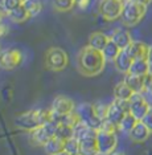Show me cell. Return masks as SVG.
Masks as SVG:
<instances>
[{"mask_svg":"<svg viewBox=\"0 0 152 155\" xmlns=\"http://www.w3.org/2000/svg\"><path fill=\"white\" fill-rule=\"evenodd\" d=\"M8 17L12 20L13 23H24L29 19V13H28L27 8L24 7V4H20L19 7H16L15 9H12L8 13Z\"/></svg>","mask_w":152,"mask_h":155,"instance_id":"24","label":"cell"},{"mask_svg":"<svg viewBox=\"0 0 152 155\" xmlns=\"http://www.w3.org/2000/svg\"><path fill=\"white\" fill-rule=\"evenodd\" d=\"M125 82L131 87V90L134 93H142L144 94V89H146V86H144V76H135V74H130V73H127L125 74Z\"/></svg>","mask_w":152,"mask_h":155,"instance_id":"18","label":"cell"},{"mask_svg":"<svg viewBox=\"0 0 152 155\" xmlns=\"http://www.w3.org/2000/svg\"><path fill=\"white\" fill-rule=\"evenodd\" d=\"M0 52H2V51H0Z\"/></svg>","mask_w":152,"mask_h":155,"instance_id":"44","label":"cell"},{"mask_svg":"<svg viewBox=\"0 0 152 155\" xmlns=\"http://www.w3.org/2000/svg\"><path fill=\"white\" fill-rule=\"evenodd\" d=\"M146 60L148 61V64L152 68V45H148V52H147V57Z\"/></svg>","mask_w":152,"mask_h":155,"instance_id":"36","label":"cell"},{"mask_svg":"<svg viewBox=\"0 0 152 155\" xmlns=\"http://www.w3.org/2000/svg\"><path fill=\"white\" fill-rule=\"evenodd\" d=\"M151 105L147 97L142 93H134V96L130 100V113L135 117L137 121H142L146 117V114L150 110Z\"/></svg>","mask_w":152,"mask_h":155,"instance_id":"11","label":"cell"},{"mask_svg":"<svg viewBox=\"0 0 152 155\" xmlns=\"http://www.w3.org/2000/svg\"><path fill=\"white\" fill-rule=\"evenodd\" d=\"M66 153L72 154V155H78V151H79V142L77 138H69L65 140V149Z\"/></svg>","mask_w":152,"mask_h":155,"instance_id":"29","label":"cell"},{"mask_svg":"<svg viewBox=\"0 0 152 155\" xmlns=\"http://www.w3.org/2000/svg\"><path fill=\"white\" fill-rule=\"evenodd\" d=\"M76 5L74 0H53V7L58 12H68Z\"/></svg>","mask_w":152,"mask_h":155,"instance_id":"28","label":"cell"},{"mask_svg":"<svg viewBox=\"0 0 152 155\" xmlns=\"http://www.w3.org/2000/svg\"><path fill=\"white\" fill-rule=\"evenodd\" d=\"M5 13H3V12H0V23H2V20H3V16H4Z\"/></svg>","mask_w":152,"mask_h":155,"instance_id":"41","label":"cell"},{"mask_svg":"<svg viewBox=\"0 0 152 155\" xmlns=\"http://www.w3.org/2000/svg\"><path fill=\"white\" fill-rule=\"evenodd\" d=\"M147 12V7L143 4L134 2V0H126L123 3V11L121 15V20L126 27H135L136 24L142 21Z\"/></svg>","mask_w":152,"mask_h":155,"instance_id":"3","label":"cell"},{"mask_svg":"<svg viewBox=\"0 0 152 155\" xmlns=\"http://www.w3.org/2000/svg\"><path fill=\"white\" fill-rule=\"evenodd\" d=\"M23 62V53L16 48H8L0 52V68L4 70H15Z\"/></svg>","mask_w":152,"mask_h":155,"instance_id":"9","label":"cell"},{"mask_svg":"<svg viewBox=\"0 0 152 155\" xmlns=\"http://www.w3.org/2000/svg\"><path fill=\"white\" fill-rule=\"evenodd\" d=\"M106 60L101 51L89 47H83L77 54V68L79 73L86 77H94L103 72Z\"/></svg>","mask_w":152,"mask_h":155,"instance_id":"1","label":"cell"},{"mask_svg":"<svg viewBox=\"0 0 152 155\" xmlns=\"http://www.w3.org/2000/svg\"><path fill=\"white\" fill-rule=\"evenodd\" d=\"M56 155H72V154H69V153H66L65 150L61 151V153H58V154H56Z\"/></svg>","mask_w":152,"mask_h":155,"instance_id":"40","label":"cell"},{"mask_svg":"<svg viewBox=\"0 0 152 155\" xmlns=\"http://www.w3.org/2000/svg\"><path fill=\"white\" fill-rule=\"evenodd\" d=\"M79 151L78 155H99V150H98L97 144V133L93 135L85 137V138L79 139Z\"/></svg>","mask_w":152,"mask_h":155,"instance_id":"13","label":"cell"},{"mask_svg":"<svg viewBox=\"0 0 152 155\" xmlns=\"http://www.w3.org/2000/svg\"><path fill=\"white\" fill-rule=\"evenodd\" d=\"M132 61L134 60L127 54L126 51H121L119 56L115 58V61H114L115 69L118 70V72L123 73V74H127V73L130 72V68H131V65H132Z\"/></svg>","mask_w":152,"mask_h":155,"instance_id":"19","label":"cell"},{"mask_svg":"<svg viewBox=\"0 0 152 155\" xmlns=\"http://www.w3.org/2000/svg\"><path fill=\"white\" fill-rule=\"evenodd\" d=\"M23 4L27 8V11H28V13H29L31 17L37 16L38 13L42 11V3L40 2V0H25Z\"/></svg>","mask_w":152,"mask_h":155,"instance_id":"26","label":"cell"},{"mask_svg":"<svg viewBox=\"0 0 152 155\" xmlns=\"http://www.w3.org/2000/svg\"><path fill=\"white\" fill-rule=\"evenodd\" d=\"M57 126H58V122H56L54 119H53V121L47 123V125L40 126V127L32 130V131L29 133L31 134V140L34 144H37V146H44L50 138L56 137Z\"/></svg>","mask_w":152,"mask_h":155,"instance_id":"8","label":"cell"},{"mask_svg":"<svg viewBox=\"0 0 152 155\" xmlns=\"http://www.w3.org/2000/svg\"><path fill=\"white\" fill-rule=\"evenodd\" d=\"M53 121V113L50 109H33L21 113L15 118V126L20 130L31 133L32 130L44 126Z\"/></svg>","mask_w":152,"mask_h":155,"instance_id":"2","label":"cell"},{"mask_svg":"<svg viewBox=\"0 0 152 155\" xmlns=\"http://www.w3.org/2000/svg\"><path fill=\"white\" fill-rule=\"evenodd\" d=\"M123 51H126L127 54H128L132 60L146 58L147 57V52H148V45L146 43H143V41L132 40V43L130 44L126 49H123Z\"/></svg>","mask_w":152,"mask_h":155,"instance_id":"14","label":"cell"},{"mask_svg":"<svg viewBox=\"0 0 152 155\" xmlns=\"http://www.w3.org/2000/svg\"><path fill=\"white\" fill-rule=\"evenodd\" d=\"M142 122L147 126L148 130H150V131L152 133V106L150 107V110H148V113L146 114V117L142 119Z\"/></svg>","mask_w":152,"mask_h":155,"instance_id":"33","label":"cell"},{"mask_svg":"<svg viewBox=\"0 0 152 155\" xmlns=\"http://www.w3.org/2000/svg\"><path fill=\"white\" fill-rule=\"evenodd\" d=\"M136 123H137V119L134 117L131 113H127V114L125 115V118L122 119V122L119 123V126H118V131H121V133L127 134V135H128L130 131H131V130L135 127Z\"/></svg>","mask_w":152,"mask_h":155,"instance_id":"25","label":"cell"},{"mask_svg":"<svg viewBox=\"0 0 152 155\" xmlns=\"http://www.w3.org/2000/svg\"><path fill=\"white\" fill-rule=\"evenodd\" d=\"M121 51H122V49L119 48L118 45H116L114 41L110 38V40H108V43L106 44V47L103 48V51H102V54H103L106 62H107V61L114 62L115 58L119 56V53H121Z\"/></svg>","mask_w":152,"mask_h":155,"instance_id":"23","label":"cell"},{"mask_svg":"<svg viewBox=\"0 0 152 155\" xmlns=\"http://www.w3.org/2000/svg\"><path fill=\"white\" fill-rule=\"evenodd\" d=\"M97 144L99 155H108L118 147V135L116 131H106V130H97Z\"/></svg>","mask_w":152,"mask_h":155,"instance_id":"7","label":"cell"},{"mask_svg":"<svg viewBox=\"0 0 152 155\" xmlns=\"http://www.w3.org/2000/svg\"><path fill=\"white\" fill-rule=\"evenodd\" d=\"M20 4H23V3H20L19 0H5V13L8 15L12 9H15Z\"/></svg>","mask_w":152,"mask_h":155,"instance_id":"32","label":"cell"},{"mask_svg":"<svg viewBox=\"0 0 152 155\" xmlns=\"http://www.w3.org/2000/svg\"><path fill=\"white\" fill-rule=\"evenodd\" d=\"M110 40V36H107L103 32H93L89 36V40H87V45L97 51H103V48L106 47V44Z\"/></svg>","mask_w":152,"mask_h":155,"instance_id":"17","label":"cell"},{"mask_svg":"<svg viewBox=\"0 0 152 155\" xmlns=\"http://www.w3.org/2000/svg\"><path fill=\"white\" fill-rule=\"evenodd\" d=\"M0 12L5 13V0H0Z\"/></svg>","mask_w":152,"mask_h":155,"instance_id":"38","label":"cell"},{"mask_svg":"<svg viewBox=\"0 0 152 155\" xmlns=\"http://www.w3.org/2000/svg\"><path fill=\"white\" fill-rule=\"evenodd\" d=\"M123 0H99L98 12L107 21H115L121 19L123 11Z\"/></svg>","mask_w":152,"mask_h":155,"instance_id":"5","label":"cell"},{"mask_svg":"<svg viewBox=\"0 0 152 155\" xmlns=\"http://www.w3.org/2000/svg\"><path fill=\"white\" fill-rule=\"evenodd\" d=\"M107 106H108V105L103 104V102H97V104H94L95 113H97V115L101 118V121H105V119H106V113H107Z\"/></svg>","mask_w":152,"mask_h":155,"instance_id":"31","label":"cell"},{"mask_svg":"<svg viewBox=\"0 0 152 155\" xmlns=\"http://www.w3.org/2000/svg\"><path fill=\"white\" fill-rule=\"evenodd\" d=\"M76 111L79 115L81 121L85 122L87 126H90V127H93L95 130L101 127L102 121L97 115V113H95L94 104H81L79 106L76 107Z\"/></svg>","mask_w":152,"mask_h":155,"instance_id":"10","label":"cell"},{"mask_svg":"<svg viewBox=\"0 0 152 155\" xmlns=\"http://www.w3.org/2000/svg\"><path fill=\"white\" fill-rule=\"evenodd\" d=\"M19 2H20V3H24V2H25V0H19Z\"/></svg>","mask_w":152,"mask_h":155,"instance_id":"42","label":"cell"},{"mask_svg":"<svg viewBox=\"0 0 152 155\" xmlns=\"http://www.w3.org/2000/svg\"><path fill=\"white\" fill-rule=\"evenodd\" d=\"M76 2V5H78L81 9H86L90 4V0H74Z\"/></svg>","mask_w":152,"mask_h":155,"instance_id":"35","label":"cell"},{"mask_svg":"<svg viewBox=\"0 0 152 155\" xmlns=\"http://www.w3.org/2000/svg\"><path fill=\"white\" fill-rule=\"evenodd\" d=\"M56 137L61 138L62 140H66V139L73 138L74 137V130H73L72 126L63 125V123H58L57 131H56Z\"/></svg>","mask_w":152,"mask_h":155,"instance_id":"27","label":"cell"},{"mask_svg":"<svg viewBox=\"0 0 152 155\" xmlns=\"http://www.w3.org/2000/svg\"><path fill=\"white\" fill-rule=\"evenodd\" d=\"M151 134L152 133L148 130V127L144 125L142 121H137V123L135 125V127L130 131L128 138L131 139L134 143H143V142H146V140L150 138Z\"/></svg>","mask_w":152,"mask_h":155,"instance_id":"15","label":"cell"},{"mask_svg":"<svg viewBox=\"0 0 152 155\" xmlns=\"http://www.w3.org/2000/svg\"><path fill=\"white\" fill-rule=\"evenodd\" d=\"M134 2H136V3H139V4H143V5L148 7L152 3V0H134Z\"/></svg>","mask_w":152,"mask_h":155,"instance_id":"37","label":"cell"},{"mask_svg":"<svg viewBox=\"0 0 152 155\" xmlns=\"http://www.w3.org/2000/svg\"><path fill=\"white\" fill-rule=\"evenodd\" d=\"M45 68L52 70V72H61L65 70L69 65V56L62 48L52 47L45 52L44 56Z\"/></svg>","mask_w":152,"mask_h":155,"instance_id":"4","label":"cell"},{"mask_svg":"<svg viewBox=\"0 0 152 155\" xmlns=\"http://www.w3.org/2000/svg\"><path fill=\"white\" fill-rule=\"evenodd\" d=\"M127 113H130V101H121L114 98V101L110 102L107 106L106 119L118 127Z\"/></svg>","mask_w":152,"mask_h":155,"instance_id":"6","label":"cell"},{"mask_svg":"<svg viewBox=\"0 0 152 155\" xmlns=\"http://www.w3.org/2000/svg\"><path fill=\"white\" fill-rule=\"evenodd\" d=\"M42 149H44V151L48 155H56L63 151V149H65V140H62L58 137H53L42 146Z\"/></svg>","mask_w":152,"mask_h":155,"instance_id":"20","label":"cell"},{"mask_svg":"<svg viewBox=\"0 0 152 155\" xmlns=\"http://www.w3.org/2000/svg\"><path fill=\"white\" fill-rule=\"evenodd\" d=\"M151 72V66L148 64V61L146 58H139V60H134L132 65L130 68V74H135V76H146Z\"/></svg>","mask_w":152,"mask_h":155,"instance_id":"21","label":"cell"},{"mask_svg":"<svg viewBox=\"0 0 152 155\" xmlns=\"http://www.w3.org/2000/svg\"><path fill=\"white\" fill-rule=\"evenodd\" d=\"M76 107H77L76 104H74V101L70 97L58 94V96L53 98L50 110L54 117H61V115H66L76 111Z\"/></svg>","mask_w":152,"mask_h":155,"instance_id":"12","label":"cell"},{"mask_svg":"<svg viewBox=\"0 0 152 155\" xmlns=\"http://www.w3.org/2000/svg\"><path fill=\"white\" fill-rule=\"evenodd\" d=\"M108 155H126L123 151H118V150H115V151H112L111 154H108Z\"/></svg>","mask_w":152,"mask_h":155,"instance_id":"39","label":"cell"},{"mask_svg":"<svg viewBox=\"0 0 152 155\" xmlns=\"http://www.w3.org/2000/svg\"><path fill=\"white\" fill-rule=\"evenodd\" d=\"M123 2H126V0H123Z\"/></svg>","mask_w":152,"mask_h":155,"instance_id":"43","label":"cell"},{"mask_svg":"<svg viewBox=\"0 0 152 155\" xmlns=\"http://www.w3.org/2000/svg\"><path fill=\"white\" fill-rule=\"evenodd\" d=\"M144 86H146L144 94L147 96V100L152 101V72L144 76Z\"/></svg>","mask_w":152,"mask_h":155,"instance_id":"30","label":"cell"},{"mask_svg":"<svg viewBox=\"0 0 152 155\" xmlns=\"http://www.w3.org/2000/svg\"><path fill=\"white\" fill-rule=\"evenodd\" d=\"M134 96V91L131 90L125 81L116 84L114 86V98L115 100H121V101H130L131 97Z\"/></svg>","mask_w":152,"mask_h":155,"instance_id":"22","label":"cell"},{"mask_svg":"<svg viewBox=\"0 0 152 155\" xmlns=\"http://www.w3.org/2000/svg\"><path fill=\"white\" fill-rule=\"evenodd\" d=\"M110 38L122 49V51L123 49H126L130 44L132 43L131 33H130L127 29H123V28H118V29H115L114 32H112V35L110 36Z\"/></svg>","mask_w":152,"mask_h":155,"instance_id":"16","label":"cell"},{"mask_svg":"<svg viewBox=\"0 0 152 155\" xmlns=\"http://www.w3.org/2000/svg\"><path fill=\"white\" fill-rule=\"evenodd\" d=\"M8 33H9L8 25H7V24H4V23H0V38L5 37Z\"/></svg>","mask_w":152,"mask_h":155,"instance_id":"34","label":"cell"}]
</instances>
